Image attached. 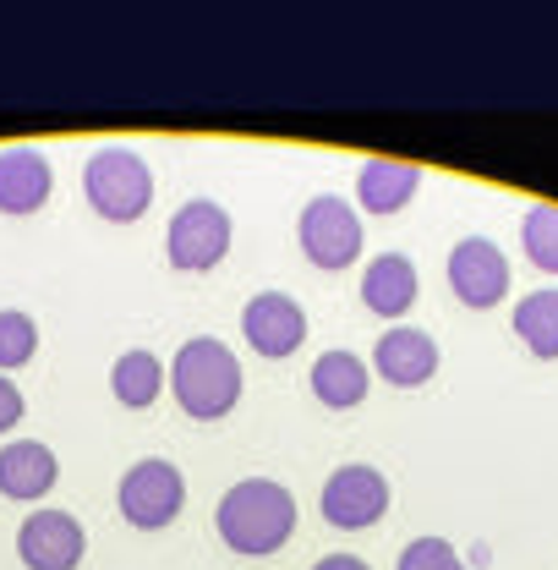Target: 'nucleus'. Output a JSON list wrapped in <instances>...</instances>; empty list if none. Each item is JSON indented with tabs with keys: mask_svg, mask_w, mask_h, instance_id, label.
Instances as JSON below:
<instances>
[{
	"mask_svg": "<svg viewBox=\"0 0 558 570\" xmlns=\"http://www.w3.org/2000/svg\"><path fill=\"white\" fill-rule=\"evenodd\" d=\"M296 242H301L307 264H318V269H350L361 258V219H356V209H350L346 198L318 193L301 209V219H296Z\"/></svg>",
	"mask_w": 558,
	"mask_h": 570,
	"instance_id": "obj_6",
	"label": "nucleus"
},
{
	"mask_svg": "<svg viewBox=\"0 0 558 570\" xmlns=\"http://www.w3.org/2000/svg\"><path fill=\"white\" fill-rule=\"evenodd\" d=\"M82 193H88L99 219L132 225L153 204V170H148V159L138 148H116L110 142V148H93V159L82 170Z\"/></svg>",
	"mask_w": 558,
	"mask_h": 570,
	"instance_id": "obj_3",
	"label": "nucleus"
},
{
	"mask_svg": "<svg viewBox=\"0 0 558 570\" xmlns=\"http://www.w3.org/2000/svg\"><path fill=\"white\" fill-rule=\"evenodd\" d=\"M170 390H176V406H181L187 417L219 423V417H230L236 401H241V362H236V352H230L225 341L198 335V341H187V346L176 352V362H170Z\"/></svg>",
	"mask_w": 558,
	"mask_h": 570,
	"instance_id": "obj_2",
	"label": "nucleus"
},
{
	"mask_svg": "<svg viewBox=\"0 0 558 570\" xmlns=\"http://www.w3.org/2000/svg\"><path fill=\"white\" fill-rule=\"evenodd\" d=\"M367 390H372V367H367L356 352H323L312 362V395H318L329 412L361 406Z\"/></svg>",
	"mask_w": 558,
	"mask_h": 570,
	"instance_id": "obj_16",
	"label": "nucleus"
},
{
	"mask_svg": "<svg viewBox=\"0 0 558 570\" xmlns=\"http://www.w3.org/2000/svg\"><path fill=\"white\" fill-rule=\"evenodd\" d=\"M520 247H526V258H531L542 275H558V209L554 204H537V209L526 214Z\"/></svg>",
	"mask_w": 558,
	"mask_h": 570,
	"instance_id": "obj_19",
	"label": "nucleus"
},
{
	"mask_svg": "<svg viewBox=\"0 0 558 570\" xmlns=\"http://www.w3.org/2000/svg\"><path fill=\"white\" fill-rule=\"evenodd\" d=\"M159 390H165V362L153 352H121L116 356V367H110V395L121 401V406H153L159 401Z\"/></svg>",
	"mask_w": 558,
	"mask_h": 570,
	"instance_id": "obj_17",
	"label": "nucleus"
},
{
	"mask_svg": "<svg viewBox=\"0 0 558 570\" xmlns=\"http://www.w3.org/2000/svg\"><path fill=\"white\" fill-rule=\"evenodd\" d=\"M116 504H121L127 527L159 532V527H170V521L187 510V478H181L176 461L148 455L138 466H127V478H121V489H116Z\"/></svg>",
	"mask_w": 558,
	"mask_h": 570,
	"instance_id": "obj_4",
	"label": "nucleus"
},
{
	"mask_svg": "<svg viewBox=\"0 0 558 570\" xmlns=\"http://www.w3.org/2000/svg\"><path fill=\"white\" fill-rule=\"evenodd\" d=\"M312 570H372V566H367L361 554H323Z\"/></svg>",
	"mask_w": 558,
	"mask_h": 570,
	"instance_id": "obj_23",
	"label": "nucleus"
},
{
	"mask_svg": "<svg viewBox=\"0 0 558 570\" xmlns=\"http://www.w3.org/2000/svg\"><path fill=\"white\" fill-rule=\"evenodd\" d=\"M421 187V170L411 159H367L356 176V204L367 214H400Z\"/></svg>",
	"mask_w": 558,
	"mask_h": 570,
	"instance_id": "obj_15",
	"label": "nucleus"
},
{
	"mask_svg": "<svg viewBox=\"0 0 558 570\" xmlns=\"http://www.w3.org/2000/svg\"><path fill=\"white\" fill-rule=\"evenodd\" d=\"M318 510L329 527L340 532H367L389 515V478L367 461H350V466H335L323 494H318Z\"/></svg>",
	"mask_w": 558,
	"mask_h": 570,
	"instance_id": "obj_7",
	"label": "nucleus"
},
{
	"mask_svg": "<svg viewBox=\"0 0 558 570\" xmlns=\"http://www.w3.org/2000/svg\"><path fill=\"white\" fill-rule=\"evenodd\" d=\"M213 527H219V543L230 554L269 560L296 532V494L275 478H241V483L225 489L219 510H213Z\"/></svg>",
	"mask_w": 558,
	"mask_h": 570,
	"instance_id": "obj_1",
	"label": "nucleus"
},
{
	"mask_svg": "<svg viewBox=\"0 0 558 570\" xmlns=\"http://www.w3.org/2000/svg\"><path fill=\"white\" fill-rule=\"evenodd\" d=\"M449 291L466 302V307H498L509 296V258L504 247L488 236H466L455 253H449Z\"/></svg>",
	"mask_w": 558,
	"mask_h": 570,
	"instance_id": "obj_9",
	"label": "nucleus"
},
{
	"mask_svg": "<svg viewBox=\"0 0 558 570\" xmlns=\"http://www.w3.org/2000/svg\"><path fill=\"white\" fill-rule=\"evenodd\" d=\"M22 412H28V401H22V390L0 373V433H11V428L22 423Z\"/></svg>",
	"mask_w": 558,
	"mask_h": 570,
	"instance_id": "obj_22",
	"label": "nucleus"
},
{
	"mask_svg": "<svg viewBox=\"0 0 558 570\" xmlns=\"http://www.w3.org/2000/svg\"><path fill=\"white\" fill-rule=\"evenodd\" d=\"M56 483H61V461H56L50 444H39V439H11V444L0 450V494L6 499L33 504V499L50 494Z\"/></svg>",
	"mask_w": 558,
	"mask_h": 570,
	"instance_id": "obj_13",
	"label": "nucleus"
},
{
	"mask_svg": "<svg viewBox=\"0 0 558 570\" xmlns=\"http://www.w3.org/2000/svg\"><path fill=\"white\" fill-rule=\"evenodd\" d=\"M88 554V532L67 510H33L17 527V560L28 570H77Z\"/></svg>",
	"mask_w": 558,
	"mask_h": 570,
	"instance_id": "obj_8",
	"label": "nucleus"
},
{
	"mask_svg": "<svg viewBox=\"0 0 558 570\" xmlns=\"http://www.w3.org/2000/svg\"><path fill=\"white\" fill-rule=\"evenodd\" d=\"M50 187H56V170L39 148L28 142L0 148V214H39L50 204Z\"/></svg>",
	"mask_w": 558,
	"mask_h": 570,
	"instance_id": "obj_12",
	"label": "nucleus"
},
{
	"mask_svg": "<svg viewBox=\"0 0 558 570\" xmlns=\"http://www.w3.org/2000/svg\"><path fill=\"white\" fill-rule=\"evenodd\" d=\"M417 264L406 258V253H378L372 264H367V275H361V302H367V313H378V318H406L411 307H417Z\"/></svg>",
	"mask_w": 558,
	"mask_h": 570,
	"instance_id": "obj_14",
	"label": "nucleus"
},
{
	"mask_svg": "<svg viewBox=\"0 0 558 570\" xmlns=\"http://www.w3.org/2000/svg\"><path fill=\"white\" fill-rule=\"evenodd\" d=\"M372 373L389 379L395 390H417L438 373V341L427 330H411V324H395L378 335L372 346Z\"/></svg>",
	"mask_w": 558,
	"mask_h": 570,
	"instance_id": "obj_11",
	"label": "nucleus"
},
{
	"mask_svg": "<svg viewBox=\"0 0 558 570\" xmlns=\"http://www.w3.org/2000/svg\"><path fill=\"white\" fill-rule=\"evenodd\" d=\"M230 253V214L219 209L213 198H192L170 214V230H165V258L187 275H203L213 264H225Z\"/></svg>",
	"mask_w": 558,
	"mask_h": 570,
	"instance_id": "obj_5",
	"label": "nucleus"
},
{
	"mask_svg": "<svg viewBox=\"0 0 558 570\" xmlns=\"http://www.w3.org/2000/svg\"><path fill=\"white\" fill-rule=\"evenodd\" d=\"M241 335H247V346L258 356H290L301 352V341H307V313H301V302L296 296H285V291H258L247 307H241Z\"/></svg>",
	"mask_w": 558,
	"mask_h": 570,
	"instance_id": "obj_10",
	"label": "nucleus"
},
{
	"mask_svg": "<svg viewBox=\"0 0 558 570\" xmlns=\"http://www.w3.org/2000/svg\"><path fill=\"white\" fill-rule=\"evenodd\" d=\"M395 570H466V560L444 538H417V543H406V554H400Z\"/></svg>",
	"mask_w": 558,
	"mask_h": 570,
	"instance_id": "obj_21",
	"label": "nucleus"
},
{
	"mask_svg": "<svg viewBox=\"0 0 558 570\" xmlns=\"http://www.w3.org/2000/svg\"><path fill=\"white\" fill-rule=\"evenodd\" d=\"M515 335L526 341V352L542 356V362L558 356V291L554 285L520 296V307H515Z\"/></svg>",
	"mask_w": 558,
	"mask_h": 570,
	"instance_id": "obj_18",
	"label": "nucleus"
},
{
	"mask_svg": "<svg viewBox=\"0 0 558 570\" xmlns=\"http://www.w3.org/2000/svg\"><path fill=\"white\" fill-rule=\"evenodd\" d=\"M33 352H39V324H33L22 307H6V313H0V373L28 367Z\"/></svg>",
	"mask_w": 558,
	"mask_h": 570,
	"instance_id": "obj_20",
	"label": "nucleus"
}]
</instances>
